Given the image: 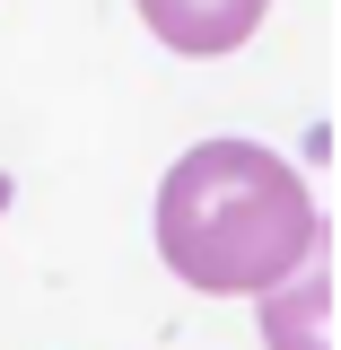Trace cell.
<instances>
[{
    "label": "cell",
    "mask_w": 341,
    "mask_h": 350,
    "mask_svg": "<svg viewBox=\"0 0 341 350\" xmlns=\"http://www.w3.org/2000/svg\"><path fill=\"white\" fill-rule=\"evenodd\" d=\"M324 245L306 175L262 140H202L158 184V254L202 298H262Z\"/></svg>",
    "instance_id": "1"
},
{
    "label": "cell",
    "mask_w": 341,
    "mask_h": 350,
    "mask_svg": "<svg viewBox=\"0 0 341 350\" xmlns=\"http://www.w3.org/2000/svg\"><path fill=\"white\" fill-rule=\"evenodd\" d=\"M140 18H149V36L167 44V53L210 62V53H236V44L254 36L262 18H271V0H140Z\"/></svg>",
    "instance_id": "2"
},
{
    "label": "cell",
    "mask_w": 341,
    "mask_h": 350,
    "mask_svg": "<svg viewBox=\"0 0 341 350\" xmlns=\"http://www.w3.org/2000/svg\"><path fill=\"white\" fill-rule=\"evenodd\" d=\"M262 342L271 350H324V262L315 254L298 262V289L289 298L262 289Z\"/></svg>",
    "instance_id": "3"
},
{
    "label": "cell",
    "mask_w": 341,
    "mask_h": 350,
    "mask_svg": "<svg viewBox=\"0 0 341 350\" xmlns=\"http://www.w3.org/2000/svg\"><path fill=\"white\" fill-rule=\"evenodd\" d=\"M9 193H18V184H9V175H0V219H9Z\"/></svg>",
    "instance_id": "4"
}]
</instances>
